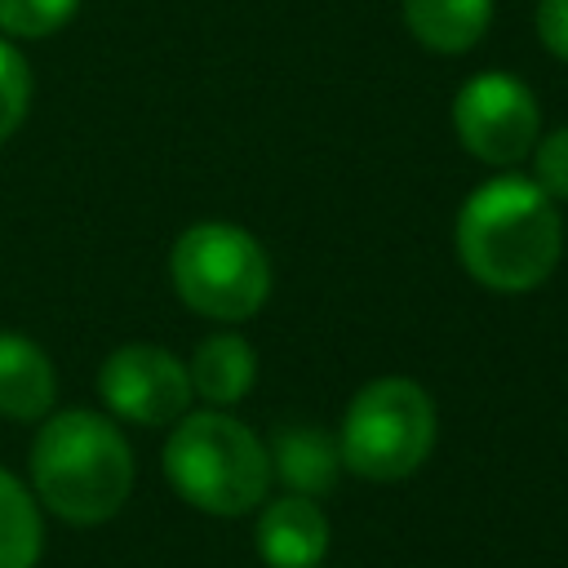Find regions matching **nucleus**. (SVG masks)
<instances>
[{
	"instance_id": "15",
	"label": "nucleus",
	"mask_w": 568,
	"mask_h": 568,
	"mask_svg": "<svg viewBox=\"0 0 568 568\" xmlns=\"http://www.w3.org/2000/svg\"><path fill=\"white\" fill-rule=\"evenodd\" d=\"M27 106H31V67L9 40H0V142L18 133Z\"/></svg>"
},
{
	"instance_id": "4",
	"label": "nucleus",
	"mask_w": 568,
	"mask_h": 568,
	"mask_svg": "<svg viewBox=\"0 0 568 568\" xmlns=\"http://www.w3.org/2000/svg\"><path fill=\"white\" fill-rule=\"evenodd\" d=\"M435 404L408 377L368 382L342 417V466L373 484L408 479L435 448Z\"/></svg>"
},
{
	"instance_id": "7",
	"label": "nucleus",
	"mask_w": 568,
	"mask_h": 568,
	"mask_svg": "<svg viewBox=\"0 0 568 568\" xmlns=\"http://www.w3.org/2000/svg\"><path fill=\"white\" fill-rule=\"evenodd\" d=\"M98 390L115 417L138 426H169L191 404V373L164 346L133 342L106 355L98 368Z\"/></svg>"
},
{
	"instance_id": "2",
	"label": "nucleus",
	"mask_w": 568,
	"mask_h": 568,
	"mask_svg": "<svg viewBox=\"0 0 568 568\" xmlns=\"http://www.w3.org/2000/svg\"><path fill=\"white\" fill-rule=\"evenodd\" d=\"M31 484L62 524L93 528L129 501L133 453L115 422L89 408H67L53 413L31 444Z\"/></svg>"
},
{
	"instance_id": "6",
	"label": "nucleus",
	"mask_w": 568,
	"mask_h": 568,
	"mask_svg": "<svg viewBox=\"0 0 568 568\" xmlns=\"http://www.w3.org/2000/svg\"><path fill=\"white\" fill-rule=\"evenodd\" d=\"M453 129L475 160L493 169H515L537 142L541 111L524 80L506 71H479L462 84L453 102Z\"/></svg>"
},
{
	"instance_id": "8",
	"label": "nucleus",
	"mask_w": 568,
	"mask_h": 568,
	"mask_svg": "<svg viewBox=\"0 0 568 568\" xmlns=\"http://www.w3.org/2000/svg\"><path fill=\"white\" fill-rule=\"evenodd\" d=\"M257 555L271 568H315L328 555V519L315 497L288 493L257 515Z\"/></svg>"
},
{
	"instance_id": "5",
	"label": "nucleus",
	"mask_w": 568,
	"mask_h": 568,
	"mask_svg": "<svg viewBox=\"0 0 568 568\" xmlns=\"http://www.w3.org/2000/svg\"><path fill=\"white\" fill-rule=\"evenodd\" d=\"M178 297L209 320L240 324L257 315L271 297V262L266 248L235 222H195L178 235L173 257Z\"/></svg>"
},
{
	"instance_id": "3",
	"label": "nucleus",
	"mask_w": 568,
	"mask_h": 568,
	"mask_svg": "<svg viewBox=\"0 0 568 568\" xmlns=\"http://www.w3.org/2000/svg\"><path fill=\"white\" fill-rule=\"evenodd\" d=\"M164 475L182 501L204 515H248L271 484L266 444L222 408L182 413L164 444Z\"/></svg>"
},
{
	"instance_id": "16",
	"label": "nucleus",
	"mask_w": 568,
	"mask_h": 568,
	"mask_svg": "<svg viewBox=\"0 0 568 568\" xmlns=\"http://www.w3.org/2000/svg\"><path fill=\"white\" fill-rule=\"evenodd\" d=\"M528 155H532V182L550 200H568V124L537 138Z\"/></svg>"
},
{
	"instance_id": "10",
	"label": "nucleus",
	"mask_w": 568,
	"mask_h": 568,
	"mask_svg": "<svg viewBox=\"0 0 568 568\" xmlns=\"http://www.w3.org/2000/svg\"><path fill=\"white\" fill-rule=\"evenodd\" d=\"M266 457L280 484H288V493L302 497H324L337 484V466H342L337 439L320 426H280Z\"/></svg>"
},
{
	"instance_id": "14",
	"label": "nucleus",
	"mask_w": 568,
	"mask_h": 568,
	"mask_svg": "<svg viewBox=\"0 0 568 568\" xmlns=\"http://www.w3.org/2000/svg\"><path fill=\"white\" fill-rule=\"evenodd\" d=\"M75 9L80 0H0V31L18 40H40L67 27Z\"/></svg>"
},
{
	"instance_id": "13",
	"label": "nucleus",
	"mask_w": 568,
	"mask_h": 568,
	"mask_svg": "<svg viewBox=\"0 0 568 568\" xmlns=\"http://www.w3.org/2000/svg\"><path fill=\"white\" fill-rule=\"evenodd\" d=\"M44 550V519L36 497L0 466V568H36Z\"/></svg>"
},
{
	"instance_id": "11",
	"label": "nucleus",
	"mask_w": 568,
	"mask_h": 568,
	"mask_svg": "<svg viewBox=\"0 0 568 568\" xmlns=\"http://www.w3.org/2000/svg\"><path fill=\"white\" fill-rule=\"evenodd\" d=\"M186 373H191V390H200L213 408H231V404H240V399L253 390L257 355H253V346H248L244 337H235V333H209V337L195 346Z\"/></svg>"
},
{
	"instance_id": "17",
	"label": "nucleus",
	"mask_w": 568,
	"mask_h": 568,
	"mask_svg": "<svg viewBox=\"0 0 568 568\" xmlns=\"http://www.w3.org/2000/svg\"><path fill=\"white\" fill-rule=\"evenodd\" d=\"M537 36L555 58L568 62V0H541L537 4Z\"/></svg>"
},
{
	"instance_id": "12",
	"label": "nucleus",
	"mask_w": 568,
	"mask_h": 568,
	"mask_svg": "<svg viewBox=\"0 0 568 568\" xmlns=\"http://www.w3.org/2000/svg\"><path fill=\"white\" fill-rule=\"evenodd\" d=\"M404 22L430 53H466L493 22V0H404Z\"/></svg>"
},
{
	"instance_id": "9",
	"label": "nucleus",
	"mask_w": 568,
	"mask_h": 568,
	"mask_svg": "<svg viewBox=\"0 0 568 568\" xmlns=\"http://www.w3.org/2000/svg\"><path fill=\"white\" fill-rule=\"evenodd\" d=\"M58 395L53 359L22 333H0V417L40 422Z\"/></svg>"
},
{
	"instance_id": "1",
	"label": "nucleus",
	"mask_w": 568,
	"mask_h": 568,
	"mask_svg": "<svg viewBox=\"0 0 568 568\" xmlns=\"http://www.w3.org/2000/svg\"><path fill=\"white\" fill-rule=\"evenodd\" d=\"M564 226L555 200L519 173L475 186L457 213V257L470 280L497 293H528L559 266Z\"/></svg>"
}]
</instances>
